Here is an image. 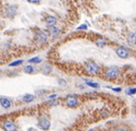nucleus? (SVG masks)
Returning <instances> with one entry per match:
<instances>
[{"instance_id": "obj_1", "label": "nucleus", "mask_w": 136, "mask_h": 131, "mask_svg": "<svg viewBox=\"0 0 136 131\" xmlns=\"http://www.w3.org/2000/svg\"><path fill=\"white\" fill-rule=\"evenodd\" d=\"M37 126H38L39 128L41 129V130L47 131V130H49L50 127H51V121H50V119L47 117L46 115H41V116H40V118H39Z\"/></svg>"}, {"instance_id": "obj_2", "label": "nucleus", "mask_w": 136, "mask_h": 131, "mask_svg": "<svg viewBox=\"0 0 136 131\" xmlns=\"http://www.w3.org/2000/svg\"><path fill=\"white\" fill-rule=\"evenodd\" d=\"M86 70L90 75H98L99 73V66L94 61H89L86 64Z\"/></svg>"}, {"instance_id": "obj_3", "label": "nucleus", "mask_w": 136, "mask_h": 131, "mask_svg": "<svg viewBox=\"0 0 136 131\" xmlns=\"http://www.w3.org/2000/svg\"><path fill=\"white\" fill-rule=\"evenodd\" d=\"M120 70L117 67H109L105 70V77L109 79H115L119 76Z\"/></svg>"}, {"instance_id": "obj_4", "label": "nucleus", "mask_w": 136, "mask_h": 131, "mask_svg": "<svg viewBox=\"0 0 136 131\" xmlns=\"http://www.w3.org/2000/svg\"><path fill=\"white\" fill-rule=\"evenodd\" d=\"M79 104H80L79 100L76 95H68L65 99V104L70 108H76L78 106Z\"/></svg>"}, {"instance_id": "obj_5", "label": "nucleus", "mask_w": 136, "mask_h": 131, "mask_svg": "<svg viewBox=\"0 0 136 131\" xmlns=\"http://www.w3.org/2000/svg\"><path fill=\"white\" fill-rule=\"evenodd\" d=\"M2 128L4 131H18L17 125L11 120H6L2 124Z\"/></svg>"}, {"instance_id": "obj_6", "label": "nucleus", "mask_w": 136, "mask_h": 131, "mask_svg": "<svg viewBox=\"0 0 136 131\" xmlns=\"http://www.w3.org/2000/svg\"><path fill=\"white\" fill-rule=\"evenodd\" d=\"M116 54H118L119 57H121L122 59H126L131 55L130 54V50L128 48L124 47V46H120L116 49Z\"/></svg>"}, {"instance_id": "obj_7", "label": "nucleus", "mask_w": 136, "mask_h": 131, "mask_svg": "<svg viewBox=\"0 0 136 131\" xmlns=\"http://www.w3.org/2000/svg\"><path fill=\"white\" fill-rule=\"evenodd\" d=\"M0 104L1 106L3 107L4 109H9L11 107V101L7 97H1L0 98Z\"/></svg>"}, {"instance_id": "obj_8", "label": "nucleus", "mask_w": 136, "mask_h": 131, "mask_svg": "<svg viewBox=\"0 0 136 131\" xmlns=\"http://www.w3.org/2000/svg\"><path fill=\"white\" fill-rule=\"evenodd\" d=\"M36 38H37V40H38L40 43H45V42H47V40H48L47 34L45 33L44 32H41V31H39V32H37Z\"/></svg>"}, {"instance_id": "obj_9", "label": "nucleus", "mask_w": 136, "mask_h": 131, "mask_svg": "<svg viewBox=\"0 0 136 131\" xmlns=\"http://www.w3.org/2000/svg\"><path fill=\"white\" fill-rule=\"evenodd\" d=\"M56 23H57V20H56L54 16H49L46 18V25L48 27H50V28L54 27L56 25Z\"/></svg>"}, {"instance_id": "obj_10", "label": "nucleus", "mask_w": 136, "mask_h": 131, "mask_svg": "<svg viewBox=\"0 0 136 131\" xmlns=\"http://www.w3.org/2000/svg\"><path fill=\"white\" fill-rule=\"evenodd\" d=\"M6 14H7V16L9 17V18H13L16 14H17V10H16V8L13 6H10L6 10Z\"/></svg>"}, {"instance_id": "obj_11", "label": "nucleus", "mask_w": 136, "mask_h": 131, "mask_svg": "<svg viewBox=\"0 0 136 131\" xmlns=\"http://www.w3.org/2000/svg\"><path fill=\"white\" fill-rule=\"evenodd\" d=\"M127 41L128 43L131 45H134L136 43V37H135V32H130L129 35L127 36Z\"/></svg>"}, {"instance_id": "obj_12", "label": "nucleus", "mask_w": 136, "mask_h": 131, "mask_svg": "<svg viewBox=\"0 0 136 131\" xmlns=\"http://www.w3.org/2000/svg\"><path fill=\"white\" fill-rule=\"evenodd\" d=\"M35 99L33 94H25L22 98V101L26 104H29V102H32Z\"/></svg>"}, {"instance_id": "obj_13", "label": "nucleus", "mask_w": 136, "mask_h": 131, "mask_svg": "<svg viewBox=\"0 0 136 131\" xmlns=\"http://www.w3.org/2000/svg\"><path fill=\"white\" fill-rule=\"evenodd\" d=\"M23 71H24L26 74H32V73L34 72V68L31 65L25 66L24 68H23Z\"/></svg>"}, {"instance_id": "obj_14", "label": "nucleus", "mask_w": 136, "mask_h": 131, "mask_svg": "<svg viewBox=\"0 0 136 131\" xmlns=\"http://www.w3.org/2000/svg\"><path fill=\"white\" fill-rule=\"evenodd\" d=\"M96 44L98 45V46H99V47H103V46H105V45L107 44V41H106L105 39L99 38L96 41Z\"/></svg>"}, {"instance_id": "obj_15", "label": "nucleus", "mask_w": 136, "mask_h": 131, "mask_svg": "<svg viewBox=\"0 0 136 131\" xmlns=\"http://www.w3.org/2000/svg\"><path fill=\"white\" fill-rule=\"evenodd\" d=\"M51 72V67L50 65H45L43 67V73L45 75H49Z\"/></svg>"}, {"instance_id": "obj_16", "label": "nucleus", "mask_w": 136, "mask_h": 131, "mask_svg": "<svg viewBox=\"0 0 136 131\" xmlns=\"http://www.w3.org/2000/svg\"><path fill=\"white\" fill-rule=\"evenodd\" d=\"M50 32H51V35H53V36L56 37V36H58V34H59V32H60V31H59L57 28L51 27V30H50Z\"/></svg>"}, {"instance_id": "obj_17", "label": "nucleus", "mask_w": 136, "mask_h": 131, "mask_svg": "<svg viewBox=\"0 0 136 131\" xmlns=\"http://www.w3.org/2000/svg\"><path fill=\"white\" fill-rule=\"evenodd\" d=\"M87 84L89 87H92V88H99V84L97 83V82H92V81H87Z\"/></svg>"}, {"instance_id": "obj_18", "label": "nucleus", "mask_w": 136, "mask_h": 131, "mask_svg": "<svg viewBox=\"0 0 136 131\" xmlns=\"http://www.w3.org/2000/svg\"><path fill=\"white\" fill-rule=\"evenodd\" d=\"M22 63H23L22 60H17V61H14L9 64V67H18V66L21 65Z\"/></svg>"}, {"instance_id": "obj_19", "label": "nucleus", "mask_w": 136, "mask_h": 131, "mask_svg": "<svg viewBox=\"0 0 136 131\" xmlns=\"http://www.w3.org/2000/svg\"><path fill=\"white\" fill-rule=\"evenodd\" d=\"M29 63H40L41 62V59H40L39 57H33V58H31V59H29Z\"/></svg>"}, {"instance_id": "obj_20", "label": "nucleus", "mask_w": 136, "mask_h": 131, "mask_svg": "<svg viewBox=\"0 0 136 131\" xmlns=\"http://www.w3.org/2000/svg\"><path fill=\"white\" fill-rule=\"evenodd\" d=\"M112 131H128V129L125 127H117L116 128H114Z\"/></svg>"}, {"instance_id": "obj_21", "label": "nucleus", "mask_w": 136, "mask_h": 131, "mask_svg": "<svg viewBox=\"0 0 136 131\" xmlns=\"http://www.w3.org/2000/svg\"><path fill=\"white\" fill-rule=\"evenodd\" d=\"M135 89H130L129 90H128V94L129 95H132V94H135Z\"/></svg>"}, {"instance_id": "obj_22", "label": "nucleus", "mask_w": 136, "mask_h": 131, "mask_svg": "<svg viewBox=\"0 0 136 131\" xmlns=\"http://www.w3.org/2000/svg\"><path fill=\"white\" fill-rule=\"evenodd\" d=\"M87 28V25H81V26H79V27L77 28V30H86Z\"/></svg>"}, {"instance_id": "obj_23", "label": "nucleus", "mask_w": 136, "mask_h": 131, "mask_svg": "<svg viewBox=\"0 0 136 131\" xmlns=\"http://www.w3.org/2000/svg\"><path fill=\"white\" fill-rule=\"evenodd\" d=\"M29 3H33V4H36V3H39L40 0H28Z\"/></svg>"}, {"instance_id": "obj_24", "label": "nucleus", "mask_w": 136, "mask_h": 131, "mask_svg": "<svg viewBox=\"0 0 136 131\" xmlns=\"http://www.w3.org/2000/svg\"><path fill=\"white\" fill-rule=\"evenodd\" d=\"M112 90H113L114 91H121V88H118V89H112Z\"/></svg>"}]
</instances>
